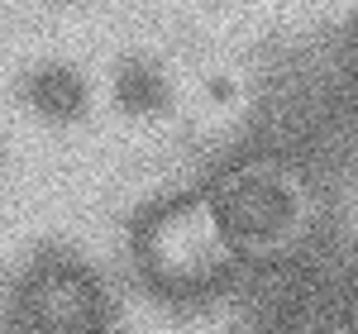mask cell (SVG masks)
<instances>
[{"label":"cell","mask_w":358,"mask_h":334,"mask_svg":"<svg viewBox=\"0 0 358 334\" xmlns=\"http://www.w3.org/2000/svg\"><path fill=\"white\" fill-rule=\"evenodd\" d=\"M129 253H134L138 277L163 301L215 296L248 268L239 244L224 229V215L215 205V196H210V187L148 210L129 229Z\"/></svg>","instance_id":"cell-1"},{"label":"cell","mask_w":358,"mask_h":334,"mask_svg":"<svg viewBox=\"0 0 358 334\" xmlns=\"http://www.w3.org/2000/svg\"><path fill=\"white\" fill-rule=\"evenodd\" d=\"M229 239L248 268L287 263L325 229V196L292 158H244L210 187Z\"/></svg>","instance_id":"cell-2"},{"label":"cell","mask_w":358,"mask_h":334,"mask_svg":"<svg viewBox=\"0 0 358 334\" xmlns=\"http://www.w3.org/2000/svg\"><path fill=\"white\" fill-rule=\"evenodd\" d=\"M15 330L20 334H106L110 296L101 277L77 258H38L15 282Z\"/></svg>","instance_id":"cell-3"},{"label":"cell","mask_w":358,"mask_h":334,"mask_svg":"<svg viewBox=\"0 0 358 334\" xmlns=\"http://www.w3.org/2000/svg\"><path fill=\"white\" fill-rule=\"evenodd\" d=\"M24 106L43 124H77L91 110V82L72 62H38L24 77Z\"/></svg>","instance_id":"cell-4"},{"label":"cell","mask_w":358,"mask_h":334,"mask_svg":"<svg viewBox=\"0 0 358 334\" xmlns=\"http://www.w3.org/2000/svg\"><path fill=\"white\" fill-rule=\"evenodd\" d=\"M115 106L129 119H163L172 110V77L153 53H129L115 67Z\"/></svg>","instance_id":"cell-5"},{"label":"cell","mask_w":358,"mask_h":334,"mask_svg":"<svg viewBox=\"0 0 358 334\" xmlns=\"http://www.w3.org/2000/svg\"><path fill=\"white\" fill-rule=\"evenodd\" d=\"M268 334H358L349 325H334V320H315V315H301V320H282Z\"/></svg>","instance_id":"cell-6"},{"label":"cell","mask_w":358,"mask_h":334,"mask_svg":"<svg viewBox=\"0 0 358 334\" xmlns=\"http://www.w3.org/2000/svg\"><path fill=\"white\" fill-rule=\"evenodd\" d=\"M349 77L358 82V24H354V34H349Z\"/></svg>","instance_id":"cell-7"}]
</instances>
